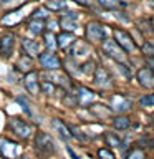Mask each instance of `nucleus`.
Returning <instances> with one entry per match:
<instances>
[{"instance_id":"obj_1","label":"nucleus","mask_w":154,"mask_h":159,"mask_svg":"<svg viewBox=\"0 0 154 159\" xmlns=\"http://www.w3.org/2000/svg\"><path fill=\"white\" fill-rule=\"evenodd\" d=\"M113 40L121 47V50L128 55V57L129 55H136L139 52V47H138L136 40L133 38V35L129 33L128 30L121 28V27H114L113 28Z\"/></svg>"},{"instance_id":"obj_2","label":"nucleus","mask_w":154,"mask_h":159,"mask_svg":"<svg viewBox=\"0 0 154 159\" xmlns=\"http://www.w3.org/2000/svg\"><path fill=\"white\" fill-rule=\"evenodd\" d=\"M101 50H103V53L106 55L108 58L113 60V61L128 65V55L123 52L121 47H119L113 38H104L101 42Z\"/></svg>"},{"instance_id":"obj_3","label":"nucleus","mask_w":154,"mask_h":159,"mask_svg":"<svg viewBox=\"0 0 154 159\" xmlns=\"http://www.w3.org/2000/svg\"><path fill=\"white\" fill-rule=\"evenodd\" d=\"M84 38L89 43H99L106 38V28H104L103 23L96 22V20H91V22L86 23L84 27Z\"/></svg>"},{"instance_id":"obj_4","label":"nucleus","mask_w":154,"mask_h":159,"mask_svg":"<svg viewBox=\"0 0 154 159\" xmlns=\"http://www.w3.org/2000/svg\"><path fill=\"white\" fill-rule=\"evenodd\" d=\"M33 144H35V149L42 154H53L55 152V143H53V138L50 136L48 133H43V131H37L35 133V139H33Z\"/></svg>"},{"instance_id":"obj_5","label":"nucleus","mask_w":154,"mask_h":159,"mask_svg":"<svg viewBox=\"0 0 154 159\" xmlns=\"http://www.w3.org/2000/svg\"><path fill=\"white\" fill-rule=\"evenodd\" d=\"M37 58H38L40 66L43 70H47V71H53V70L61 68V58L53 52H47V50H45V52H40Z\"/></svg>"},{"instance_id":"obj_6","label":"nucleus","mask_w":154,"mask_h":159,"mask_svg":"<svg viewBox=\"0 0 154 159\" xmlns=\"http://www.w3.org/2000/svg\"><path fill=\"white\" fill-rule=\"evenodd\" d=\"M15 45H17V35L13 32H5L0 35V57L10 58L13 55Z\"/></svg>"},{"instance_id":"obj_7","label":"nucleus","mask_w":154,"mask_h":159,"mask_svg":"<svg viewBox=\"0 0 154 159\" xmlns=\"http://www.w3.org/2000/svg\"><path fill=\"white\" fill-rule=\"evenodd\" d=\"M20 152H22V148L18 143L8 138H0V154L3 156V159H17Z\"/></svg>"},{"instance_id":"obj_8","label":"nucleus","mask_w":154,"mask_h":159,"mask_svg":"<svg viewBox=\"0 0 154 159\" xmlns=\"http://www.w3.org/2000/svg\"><path fill=\"white\" fill-rule=\"evenodd\" d=\"M8 126H10V131H12L17 138H20V139H28L33 134V126L28 124V123H25L23 119H18V118L10 119Z\"/></svg>"},{"instance_id":"obj_9","label":"nucleus","mask_w":154,"mask_h":159,"mask_svg":"<svg viewBox=\"0 0 154 159\" xmlns=\"http://www.w3.org/2000/svg\"><path fill=\"white\" fill-rule=\"evenodd\" d=\"M43 80H48L52 81L55 86H61V88H66V89H71L73 88V83H71V78L68 75L61 73L60 70H53V71H47L43 75Z\"/></svg>"},{"instance_id":"obj_10","label":"nucleus","mask_w":154,"mask_h":159,"mask_svg":"<svg viewBox=\"0 0 154 159\" xmlns=\"http://www.w3.org/2000/svg\"><path fill=\"white\" fill-rule=\"evenodd\" d=\"M75 94H76L78 106H83V108L91 106V104L96 101V98H98V93L93 91V89L88 88V86H78L76 91H75Z\"/></svg>"},{"instance_id":"obj_11","label":"nucleus","mask_w":154,"mask_h":159,"mask_svg":"<svg viewBox=\"0 0 154 159\" xmlns=\"http://www.w3.org/2000/svg\"><path fill=\"white\" fill-rule=\"evenodd\" d=\"M109 106H111L113 111H116L118 114H124L126 111L133 108V99H129L128 96H124V94H113L111 98H109Z\"/></svg>"},{"instance_id":"obj_12","label":"nucleus","mask_w":154,"mask_h":159,"mask_svg":"<svg viewBox=\"0 0 154 159\" xmlns=\"http://www.w3.org/2000/svg\"><path fill=\"white\" fill-rule=\"evenodd\" d=\"M93 83L96 84L98 88L106 89V88L111 86V75L108 73V70L104 66L96 65V68H94V71H93Z\"/></svg>"},{"instance_id":"obj_13","label":"nucleus","mask_w":154,"mask_h":159,"mask_svg":"<svg viewBox=\"0 0 154 159\" xmlns=\"http://www.w3.org/2000/svg\"><path fill=\"white\" fill-rule=\"evenodd\" d=\"M88 53H89V45L88 42H83V40H75V43L68 48V57L73 60L86 58Z\"/></svg>"},{"instance_id":"obj_14","label":"nucleus","mask_w":154,"mask_h":159,"mask_svg":"<svg viewBox=\"0 0 154 159\" xmlns=\"http://www.w3.org/2000/svg\"><path fill=\"white\" fill-rule=\"evenodd\" d=\"M38 78H40L38 71H35V70L23 75V86L30 94H38L40 93V80Z\"/></svg>"},{"instance_id":"obj_15","label":"nucleus","mask_w":154,"mask_h":159,"mask_svg":"<svg viewBox=\"0 0 154 159\" xmlns=\"http://www.w3.org/2000/svg\"><path fill=\"white\" fill-rule=\"evenodd\" d=\"M25 17V13H23V5L22 7H18V8H13V10H10V12H7L2 17V25L3 27H15V25H18L20 22L23 20Z\"/></svg>"},{"instance_id":"obj_16","label":"nucleus","mask_w":154,"mask_h":159,"mask_svg":"<svg viewBox=\"0 0 154 159\" xmlns=\"http://www.w3.org/2000/svg\"><path fill=\"white\" fill-rule=\"evenodd\" d=\"M136 78H138V83L141 84L143 88H146V89L154 88V75H152V71L147 66L139 68L136 71Z\"/></svg>"},{"instance_id":"obj_17","label":"nucleus","mask_w":154,"mask_h":159,"mask_svg":"<svg viewBox=\"0 0 154 159\" xmlns=\"http://www.w3.org/2000/svg\"><path fill=\"white\" fill-rule=\"evenodd\" d=\"M20 47H22L23 55H27L30 58L38 57V53H40V43L32 38H22L20 40Z\"/></svg>"},{"instance_id":"obj_18","label":"nucleus","mask_w":154,"mask_h":159,"mask_svg":"<svg viewBox=\"0 0 154 159\" xmlns=\"http://www.w3.org/2000/svg\"><path fill=\"white\" fill-rule=\"evenodd\" d=\"M75 35L71 32H60L57 35V47L61 50H68L71 45L75 43Z\"/></svg>"},{"instance_id":"obj_19","label":"nucleus","mask_w":154,"mask_h":159,"mask_svg":"<svg viewBox=\"0 0 154 159\" xmlns=\"http://www.w3.org/2000/svg\"><path fill=\"white\" fill-rule=\"evenodd\" d=\"M52 126L57 129V133H58L63 139H71V138H73V134H71V131H70L68 124L63 123L60 118H53V119H52Z\"/></svg>"},{"instance_id":"obj_20","label":"nucleus","mask_w":154,"mask_h":159,"mask_svg":"<svg viewBox=\"0 0 154 159\" xmlns=\"http://www.w3.org/2000/svg\"><path fill=\"white\" fill-rule=\"evenodd\" d=\"M32 66H33V58L27 57V55H22V57L17 60V63H15V70L22 71L23 75L28 73V71H32V70H33Z\"/></svg>"},{"instance_id":"obj_21","label":"nucleus","mask_w":154,"mask_h":159,"mask_svg":"<svg viewBox=\"0 0 154 159\" xmlns=\"http://www.w3.org/2000/svg\"><path fill=\"white\" fill-rule=\"evenodd\" d=\"M113 126H114V129H118V131H126V129L131 126V119H129V116H126V114H116V116L113 118Z\"/></svg>"},{"instance_id":"obj_22","label":"nucleus","mask_w":154,"mask_h":159,"mask_svg":"<svg viewBox=\"0 0 154 159\" xmlns=\"http://www.w3.org/2000/svg\"><path fill=\"white\" fill-rule=\"evenodd\" d=\"M66 66V73H68V76H78V75H81V71H79V65L76 60H73V58H66L65 61H61V66Z\"/></svg>"},{"instance_id":"obj_23","label":"nucleus","mask_w":154,"mask_h":159,"mask_svg":"<svg viewBox=\"0 0 154 159\" xmlns=\"http://www.w3.org/2000/svg\"><path fill=\"white\" fill-rule=\"evenodd\" d=\"M43 47L47 48V52H55L57 47V33L52 32H43Z\"/></svg>"},{"instance_id":"obj_24","label":"nucleus","mask_w":154,"mask_h":159,"mask_svg":"<svg viewBox=\"0 0 154 159\" xmlns=\"http://www.w3.org/2000/svg\"><path fill=\"white\" fill-rule=\"evenodd\" d=\"M27 28H28V32L32 35H42L45 32V22L43 20H32L30 18Z\"/></svg>"},{"instance_id":"obj_25","label":"nucleus","mask_w":154,"mask_h":159,"mask_svg":"<svg viewBox=\"0 0 154 159\" xmlns=\"http://www.w3.org/2000/svg\"><path fill=\"white\" fill-rule=\"evenodd\" d=\"M104 139L109 148H124V141L114 133H104Z\"/></svg>"},{"instance_id":"obj_26","label":"nucleus","mask_w":154,"mask_h":159,"mask_svg":"<svg viewBox=\"0 0 154 159\" xmlns=\"http://www.w3.org/2000/svg\"><path fill=\"white\" fill-rule=\"evenodd\" d=\"M66 7V0H45V8L50 12H61Z\"/></svg>"},{"instance_id":"obj_27","label":"nucleus","mask_w":154,"mask_h":159,"mask_svg":"<svg viewBox=\"0 0 154 159\" xmlns=\"http://www.w3.org/2000/svg\"><path fill=\"white\" fill-rule=\"evenodd\" d=\"M30 18L32 20H43V22H47L50 18V10L45 8V7H38L33 10V13L30 15Z\"/></svg>"},{"instance_id":"obj_28","label":"nucleus","mask_w":154,"mask_h":159,"mask_svg":"<svg viewBox=\"0 0 154 159\" xmlns=\"http://www.w3.org/2000/svg\"><path fill=\"white\" fill-rule=\"evenodd\" d=\"M60 22V27L63 28V32H75V30L78 28V23H76V20H70V18H60L58 20Z\"/></svg>"},{"instance_id":"obj_29","label":"nucleus","mask_w":154,"mask_h":159,"mask_svg":"<svg viewBox=\"0 0 154 159\" xmlns=\"http://www.w3.org/2000/svg\"><path fill=\"white\" fill-rule=\"evenodd\" d=\"M138 25H139L138 28L141 30L143 33H149V35H152V33H154V23H152V20H149V18L139 20Z\"/></svg>"},{"instance_id":"obj_30","label":"nucleus","mask_w":154,"mask_h":159,"mask_svg":"<svg viewBox=\"0 0 154 159\" xmlns=\"http://www.w3.org/2000/svg\"><path fill=\"white\" fill-rule=\"evenodd\" d=\"M57 89H58V88L55 86L52 81H48V80H43V81H40V91H43L45 94H50V96H52V94L57 93Z\"/></svg>"},{"instance_id":"obj_31","label":"nucleus","mask_w":154,"mask_h":159,"mask_svg":"<svg viewBox=\"0 0 154 159\" xmlns=\"http://www.w3.org/2000/svg\"><path fill=\"white\" fill-rule=\"evenodd\" d=\"M94 68H96V61L94 60H86V61H83L79 65V71L83 75H91L94 71Z\"/></svg>"},{"instance_id":"obj_32","label":"nucleus","mask_w":154,"mask_h":159,"mask_svg":"<svg viewBox=\"0 0 154 159\" xmlns=\"http://www.w3.org/2000/svg\"><path fill=\"white\" fill-rule=\"evenodd\" d=\"M124 159H146V152H144L141 148H133L131 151L126 154Z\"/></svg>"},{"instance_id":"obj_33","label":"nucleus","mask_w":154,"mask_h":159,"mask_svg":"<svg viewBox=\"0 0 154 159\" xmlns=\"http://www.w3.org/2000/svg\"><path fill=\"white\" fill-rule=\"evenodd\" d=\"M138 103H139V106H143V108L154 106V93H147V94H144V96H141Z\"/></svg>"},{"instance_id":"obj_34","label":"nucleus","mask_w":154,"mask_h":159,"mask_svg":"<svg viewBox=\"0 0 154 159\" xmlns=\"http://www.w3.org/2000/svg\"><path fill=\"white\" fill-rule=\"evenodd\" d=\"M60 28V22L57 18H48L45 22V32H52V33H57V30Z\"/></svg>"},{"instance_id":"obj_35","label":"nucleus","mask_w":154,"mask_h":159,"mask_svg":"<svg viewBox=\"0 0 154 159\" xmlns=\"http://www.w3.org/2000/svg\"><path fill=\"white\" fill-rule=\"evenodd\" d=\"M0 5L5 8L13 10V8H18V7H22V5H25V0H3V2H0Z\"/></svg>"},{"instance_id":"obj_36","label":"nucleus","mask_w":154,"mask_h":159,"mask_svg":"<svg viewBox=\"0 0 154 159\" xmlns=\"http://www.w3.org/2000/svg\"><path fill=\"white\" fill-rule=\"evenodd\" d=\"M15 101H17L20 106H22V109H23V113H25V114L32 116V108H30V104H28V101H27V98H25V96H17V98H15Z\"/></svg>"},{"instance_id":"obj_37","label":"nucleus","mask_w":154,"mask_h":159,"mask_svg":"<svg viewBox=\"0 0 154 159\" xmlns=\"http://www.w3.org/2000/svg\"><path fill=\"white\" fill-rule=\"evenodd\" d=\"M94 2H98V5H101V7L106 8V10H114L119 5L118 0H94Z\"/></svg>"},{"instance_id":"obj_38","label":"nucleus","mask_w":154,"mask_h":159,"mask_svg":"<svg viewBox=\"0 0 154 159\" xmlns=\"http://www.w3.org/2000/svg\"><path fill=\"white\" fill-rule=\"evenodd\" d=\"M98 157L99 159H116L109 148H99L98 149Z\"/></svg>"},{"instance_id":"obj_39","label":"nucleus","mask_w":154,"mask_h":159,"mask_svg":"<svg viewBox=\"0 0 154 159\" xmlns=\"http://www.w3.org/2000/svg\"><path fill=\"white\" fill-rule=\"evenodd\" d=\"M61 12H63V13H60V18H70V20H76V18H78V13L75 12V10L63 8Z\"/></svg>"},{"instance_id":"obj_40","label":"nucleus","mask_w":154,"mask_h":159,"mask_svg":"<svg viewBox=\"0 0 154 159\" xmlns=\"http://www.w3.org/2000/svg\"><path fill=\"white\" fill-rule=\"evenodd\" d=\"M114 17H118L119 20H123L124 23H128L129 22V18H128V15L124 13V12H114Z\"/></svg>"},{"instance_id":"obj_41","label":"nucleus","mask_w":154,"mask_h":159,"mask_svg":"<svg viewBox=\"0 0 154 159\" xmlns=\"http://www.w3.org/2000/svg\"><path fill=\"white\" fill-rule=\"evenodd\" d=\"M146 65H147V68L152 71V75H154V57H147L146 58Z\"/></svg>"},{"instance_id":"obj_42","label":"nucleus","mask_w":154,"mask_h":159,"mask_svg":"<svg viewBox=\"0 0 154 159\" xmlns=\"http://www.w3.org/2000/svg\"><path fill=\"white\" fill-rule=\"evenodd\" d=\"M75 2H78V3H81L83 7H91L94 0H75Z\"/></svg>"},{"instance_id":"obj_43","label":"nucleus","mask_w":154,"mask_h":159,"mask_svg":"<svg viewBox=\"0 0 154 159\" xmlns=\"http://www.w3.org/2000/svg\"><path fill=\"white\" fill-rule=\"evenodd\" d=\"M66 152H68V154H70V156H71L73 159H79V156H78V154L75 152V151H73V149L70 148V146H66Z\"/></svg>"},{"instance_id":"obj_44","label":"nucleus","mask_w":154,"mask_h":159,"mask_svg":"<svg viewBox=\"0 0 154 159\" xmlns=\"http://www.w3.org/2000/svg\"><path fill=\"white\" fill-rule=\"evenodd\" d=\"M149 43H151V47H152V50H154V38L151 40V42H149Z\"/></svg>"},{"instance_id":"obj_45","label":"nucleus","mask_w":154,"mask_h":159,"mask_svg":"<svg viewBox=\"0 0 154 159\" xmlns=\"http://www.w3.org/2000/svg\"><path fill=\"white\" fill-rule=\"evenodd\" d=\"M152 23H154V18H152Z\"/></svg>"}]
</instances>
